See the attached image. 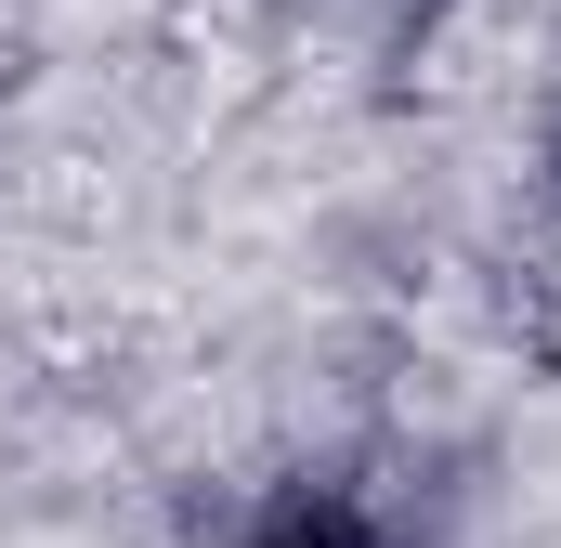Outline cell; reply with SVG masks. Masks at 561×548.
<instances>
[{
	"label": "cell",
	"mask_w": 561,
	"mask_h": 548,
	"mask_svg": "<svg viewBox=\"0 0 561 548\" xmlns=\"http://www.w3.org/2000/svg\"><path fill=\"white\" fill-rule=\"evenodd\" d=\"M249 548H405L392 510H366L353 483H287L275 510L249 523Z\"/></svg>",
	"instance_id": "cell-1"
},
{
	"label": "cell",
	"mask_w": 561,
	"mask_h": 548,
	"mask_svg": "<svg viewBox=\"0 0 561 548\" xmlns=\"http://www.w3.org/2000/svg\"><path fill=\"white\" fill-rule=\"evenodd\" d=\"M549 183H561V105H549Z\"/></svg>",
	"instance_id": "cell-2"
}]
</instances>
